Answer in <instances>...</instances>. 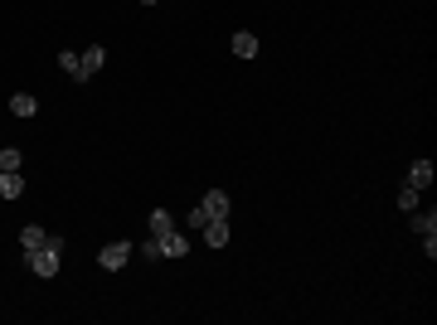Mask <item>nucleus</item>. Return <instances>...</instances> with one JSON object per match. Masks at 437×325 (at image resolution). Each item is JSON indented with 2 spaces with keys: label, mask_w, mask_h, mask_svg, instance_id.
Returning a JSON list of instances; mask_svg holds the SVG:
<instances>
[{
  "label": "nucleus",
  "mask_w": 437,
  "mask_h": 325,
  "mask_svg": "<svg viewBox=\"0 0 437 325\" xmlns=\"http://www.w3.org/2000/svg\"><path fill=\"white\" fill-rule=\"evenodd\" d=\"M39 243H44V228H39V223L20 228V248H24V252H29V248H39Z\"/></svg>",
  "instance_id": "nucleus-15"
},
{
  "label": "nucleus",
  "mask_w": 437,
  "mask_h": 325,
  "mask_svg": "<svg viewBox=\"0 0 437 325\" xmlns=\"http://www.w3.org/2000/svg\"><path fill=\"white\" fill-rule=\"evenodd\" d=\"M205 223H209V214H205V204H195V209H190V228H205Z\"/></svg>",
  "instance_id": "nucleus-18"
},
{
  "label": "nucleus",
  "mask_w": 437,
  "mask_h": 325,
  "mask_svg": "<svg viewBox=\"0 0 437 325\" xmlns=\"http://www.w3.org/2000/svg\"><path fill=\"white\" fill-rule=\"evenodd\" d=\"M20 165H24V156H20L15 146H10V151H0V170H20Z\"/></svg>",
  "instance_id": "nucleus-16"
},
{
  "label": "nucleus",
  "mask_w": 437,
  "mask_h": 325,
  "mask_svg": "<svg viewBox=\"0 0 437 325\" xmlns=\"http://www.w3.org/2000/svg\"><path fill=\"white\" fill-rule=\"evenodd\" d=\"M131 252H136V248H131V243H121V238H117V243H108V248H103V252H98V262H103V267H108V272H121V267H126V262H131Z\"/></svg>",
  "instance_id": "nucleus-2"
},
{
  "label": "nucleus",
  "mask_w": 437,
  "mask_h": 325,
  "mask_svg": "<svg viewBox=\"0 0 437 325\" xmlns=\"http://www.w3.org/2000/svg\"><path fill=\"white\" fill-rule=\"evenodd\" d=\"M20 195H24L20 170H0V199H20Z\"/></svg>",
  "instance_id": "nucleus-6"
},
{
  "label": "nucleus",
  "mask_w": 437,
  "mask_h": 325,
  "mask_svg": "<svg viewBox=\"0 0 437 325\" xmlns=\"http://www.w3.org/2000/svg\"><path fill=\"white\" fill-rule=\"evenodd\" d=\"M418 199H423V190H418V185H403V190H399V209H403V214H413V209H418Z\"/></svg>",
  "instance_id": "nucleus-13"
},
{
  "label": "nucleus",
  "mask_w": 437,
  "mask_h": 325,
  "mask_svg": "<svg viewBox=\"0 0 437 325\" xmlns=\"http://www.w3.org/2000/svg\"><path fill=\"white\" fill-rule=\"evenodd\" d=\"M200 233H205V243H209V248H223V243H228V233H233V228H228V218H209V223H205V228H200Z\"/></svg>",
  "instance_id": "nucleus-5"
},
{
  "label": "nucleus",
  "mask_w": 437,
  "mask_h": 325,
  "mask_svg": "<svg viewBox=\"0 0 437 325\" xmlns=\"http://www.w3.org/2000/svg\"><path fill=\"white\" fill-rule=\"evenodd\" d=\"M233 54H238V59H258V34L238 29V34H233Z\"/></svg>",
  "instance_id": "nucleus-9"
},
{
  "label": "nucleus",
  "mask_w": 437,
  "mask_h": 325,
  "mask_svg": "<svg viewBox=\"0 0 437 325\" xmlns=\"http://www.w3.org/2000/svg\"><path fill=\"white\" fill-rule=\"evenodd\" d=\"M175 228V218H170V209H151V233L161 238V233H170Z\"/></svg>",
  "instance_id": "nucleus-14"
},
{
  "label": "nucleus",
  "mask_w": 437,
  "mask_h": 325,
  "mask_svg": "<svg viewBox=\"0 0 437 325\" xmlns=\"http://www.w3.org/2000/svg\"><path fill=\"white\" fill-rule=\"evenodd\" d=\"M136 252H141V257H151V262H156V257H161V238H156V233H151V238H146V243H141V248H136Z\"/></svg>",
  "instance_id": "nucleus-17"
},
{
  "label": "nucleus",
  "mask_w": 437,
  "mask_h": 325,
  "mask_svg": "<svg viewBox=\"0 0 437 325\" xmlns=\"http://www.w3.org/2000/svg\"><path fill=\"white\" fill-rule=\"evenodd\" d=\"M24 267H29L39 282H49V277H59L64 252H59V248H49V243H39V248H29V252H24Z\"/></svg>",
  "instance_id": "nucleus-1"
},
{
  "label": "nucleus",
  "mask_w": 437,
  "mask_h": 325,
  "mask_svg": "<svg viewBox=\"0 0 437 325\" xmlns=\"http://www.w3.org/2000/svg\"><path fill=\"white\" fill-rule=\"evenodd\" d=\"M10 112H15V116H34V112H39V103H34L29 93H15V98H10Z\"/></svg>",
  "instance_id": "nucleus-12"
},
{
  "label": "nucleus",
  "mask_w": 437,
  "mask_h": 325,
  "mask_svg": "<svg viewBox=\"0 0 437 325\" xmlns=\"http://www.w3.org/2000/svg\"><path fill=\"white\" fill-rule=\"evenodd\" d=\"M433 160H413V165H408V185H418V190H428V185H433Z\"/></svg>",
  "instance_id": "nucleus-7"
},
{
  "label": "nucleus",
  "mask_w": 437,
  "mask_h": 325,
  "mask_svg": "<svg viewBox=\"0 0 437 325\" xmlns=\"http://www.w3.org/2000/svg\"><path fill=\"white\" fill-rule=\"evenodd\" d=\"M185 252H190V238L185 233H175V228L161 233V257H185Z\"/></svg>",
  "instance_id": "nucleus-4"
},
{
  "label": "nucleus",
  "mask_w": 437,
  "mask_h": 325,
  "mask_svg": "<svg viewBox=\"0 0 437 325\" xmlns=\"http://www.w3.org/2000/svg\"><path fill=\"white\" fill-rule=\"evenodd\" d=\"M59 68H64L68 78H78V83H83V59H78L73 49H64V54H59Z\"/></svg>",
  "instance_id": "nucleus-10"
},
{
  "label": "nucleus",
  "mask_w": 437,
  "mask_h": 325,
  "mask_svg": "<svg viewBox=\"0 0 437 325\" xmlns=\"http://www.w3.org/2000/svg\"><path fill=\"white\" fill-rule=\"evenodd\" d=\"M413 233H423V238H437V214L428 209V214H418L413 209Z\"/></svg>",
  "instance_id": "nucleus-11"
},
{
  "label": "nucleus",
  "mask_w": 437,
  "mask_h": 325,
  "mask_svg": "<svg viewBox=\"0 0 437 325\" xmlns=\"http://www.w3.org/2000/svg\"><path fill=\"white\" fill-rule=\"evenodd\" d=\"M141 5H156V0H141Z\"/></svg>",
  "instance_id": "nucleus-19"
},
{
  "label": "nucleus",
  "mask_w": 437,
  "mask_h": 325,
  "mask_svg": "<svg viewBox=\"0 0 437 325\" xmlns=\"http://www.w3.org/2000/svg\"><path fill=\"white\" fill-rule=\"evenodd\" d=\"M78 59H83V83H88V78H98V68L108 63V49H103V44H88Z\"/></svg>",
  "instance_id": "nucleus-3"
},
{
  "label": "nucleus",
  "mask_w": 437,
  "mask_h": 325,
  "mask_svg": "<svg viewBox=\"0 0 437 325\" xmlns=\"http://www.w3.org/2000/svg\"><path fill=\"white\" fill-rule=\"evenodd\" d=\"M200 204H205V214L209 218H228V195H223V190H209Z\"/></svg>",
  "instance_id": "nucleus-8"
}]
</instances>
